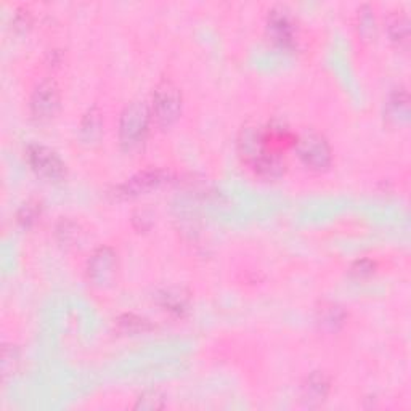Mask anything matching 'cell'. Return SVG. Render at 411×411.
I'll return each instance as SVG.
<instances>
[{
    "label": "cell",
    "instance_id": "6da1fadb",
    "mask_svg": "<svg viewBox=\"0 0 411 411\" xmlns=\"http://www.w3.org/2000/svg\"><path fill=\"white\" fill-rule=\"evenodd\" d=\"M238 148L246 164H250L261 177L277 179L285 172V161L278 151L268 148L265 135L259 127H246L241 132Z\"/></svg>",
    "mask_w": 411,
    "mask_h": 411
},
{
    "label": "cell",
    "instance_id": "7a4b0ae2",
    "mask_svg": "<svg viewBox=\"0 0 411 411\" xmlns=\"http://www.w3.org/2000/svg\"><path fill=\"white\" fill-rule=\"evenodd\" d=\"M294 148H296L299 159L307 169L322 172L331 166V146H329L328 140L315 130H304L301 135H297Z\"/></svg>",
    "mask_w": 411,
    "mask_h": 411
},
{
    "label": "cell",
    "instance_id": "3957f363",
    "mask_svg": "<svg viewBox=\"0 0 411 411\" xmlns=\"http://www.w3.org/2000/svg\"><path fill=\"white\" fill-rule=\"evenodd\" d=\"M182 111V94L177 85L169 79L161 80L153 94V110L151 114L159 127H169L179 119Z\"/></svg>",
    "mask_w": 411,
    "mask_h": 411
},
{
    "label": "cell",
    "instance_id": "277c9868",
    "mask_svg": "<svg viewBox=\"0 0 411 411\" xmlns=\"http://www.w3.org/2000/svg\"><path fill=\"white\" fill-rule=\"evenodd\" d=\"M150 111L143 103H132L127 106L121 118L119 137L121 143L127 148H134L143 141L146 132H148Z\"/></svg>",
    "mask_w": 411,
    "mask_h": 411
},
{
    "label": "cell",
    "instance_id": "5b68a950",
    "mask_svg": "<svg viewBox=\"0 0 411 411\" xmlns=\"http://www.w3.org/2000/svg\"><path fill=\"white\" fill-rule=\"evenodd\" d=\"M26 159L35 174L47 180H62L66 166L53 150L42 145H31L26 151Z\"/></svg>",
    "mask_w": 411,
    "mask_h": 411
},
{
    "label": "cell",
    "instance_id": "8992f818",
    "mask_svg": "<svg viewBox=\"0 0 411 411\" xmlns=\"http://www.w3.org/2000/svg\"><path fill=\"white\" fill-rule=\"evenodd\" d=\"M116 268H118V259L114 251L110 247H100L89 261V280H92L98 288L108 286L116 275Z\"/></svg>",
    "mask_w": 411,
    "mask_h": 411
},
{
    "label": "cell",
    "instance_id": "52a82bcc",
    "mask_svg": "<svg viewBox=\"0 0 411 411\" xmlns=\"http://www.w3.org/2000/svg\"><path fill=\"white\" fill-rule=\"evenodd\" d=\"M60 108V92L53 82L39 84L31 96V113L35 119H52Z\"/></svg>",
    "mask_w": 411,
    "mask_h": 411
},
{
    "label": "cell",
    "instance_id": "ba28073f",
    "mask_svg": "<svg viewBox=\"0 0 411 411\" xmlns=\"http://www.w3.org/2000/svg\"><path fill=\"white\" fill-rule=\"evenodd\" d=\"M164 182V174L161 170H143L140 174L130 177L123 185L118 186V195L124 198H132L143 195L146 191H151Z\"/></svg>",
    "mask_w": 411,
    "mask_h": 411
},
{
    "label": "cell",
    "instance_id": "9c48e42d",
    "mask_svg": "<svg viewBox=\"0 0 411 411\" xmlns=\"http://www.w3.org/2000/svg\"><path fill=\"white\" fill-rule=\"evenodd\" d=\"M268 29L273 39L281 45H292L296 39V24L285 8L273 10L268 18Z\"/></svg>",
    "mask_w": 411,
    "mask_h": 411
},
{
    "label": "cell",
    "instance_id": "30bf717a",
    "mask_svg": "<svg viewBox=\"0 0 411 411\" xmlns=\"http://www.w3.org/2000/svg\"><path fill=\"white\" fill-rule=\"evenodd\" d=\"M387 31H389L390 40L397 44L399 47H403V49L408 47L410 28H408V19L405 15L402 13L392 15L387 21Z\"/></svg>",
    "mask_w": 411,
    "mask_h": 411
},
{
    "label": "cell",
    "instance_id": "8fae6325",
    "mask_svg": "<svg viewBox=\"0 0 411 411\" xmlns=\"http://www.w3.org/2000/svg\"><path fill=\"white\" fill-rule=\"evenodd\" d=\"M329 392V381L322 373H313L304 384V395L308 402H322Z\"/></svg>",
    "mask_w": 411,
    "mask_h": 411
},
{
    "label": "cell",
    "instance_id": "7c38bea8",
    "mask_svg": "<svg viewBox=\"0 0 411 411\" xmlns=\"http://www.w3.org/2000/svg\"><path fill=\"white\" fill-rule=\"evenodd\" d=\"M80 132H82L85 140H94L95 137L100 135L101 132V118L100 113L96 110H90L87 114H85L82 127H80Z\"/></svg>",
    "mask_w": 411,
    "mask_h": 411
},
{
    "label": "cell",
    "instance_id": "4fadbf2b",
    "mask_svg": "<svg viewBox=\"0 0 411 411\" xmlns=\"http://www.w3.org/2000/svg\"><path fill=\"white\" fill-rule=\"evenodd\" d=\"M119 328L123 329L124 333L129 334H139V333H145L150 329V323L146 322L145 318L137 317V315H123L119 320Z\"/></svg>",
    "mask_w": 411,
    "mask_h": 411
},
{
    "label": "cell",
    "instance_id": "5bb4252c",
    "mask_svg": "<svg viewBox=\"0 0 411 411\" xmlns=\"http://www.w3.org/2000/svg\"><path fill=\"white\" fill-rule=\"evenodd\" d=\"M162 307H166V311L180 313L182 311H185L186 299L182 296L180 292L174 294V292L167 291L164 296H162Z\"/></svg>",
    "mask_w": 411,
    "mask_h": 411
},
{
    "label": "cell",
    "instance_id": "9a60e30c",
    "mask_svg": "<svg viewBox=\"0 0 411 411\" xmlns=\"http://www.w3.org/2000/svg\"><path fill=\"white\" fill-rule=\"evenodd\" d=\"M344 320V312L336 306H329L322 311V323L329 328H336Z\"/></svg>",
    "mask_w": 411,
    "mask_h": 411
},
{
    "label": "cell",
    "instance_id": "2e32d148",
    "mask_svg": "<svg viewBox=\"0 0 411 411\" xmlns=\"http://www.w3.org/2000/svg\"><path fill=\"white\" fill-rule=\"evenodd\" d=\"M57 233H58L60 240H62L63 243H71V241L76 240V238L79 236V227L73 222H68V220L64 222L63 220L58 225Z\"/></svg>",
    "mask_w": 411,
    "mask_h": 411
},
{
    "label": "cell",
    "instance_id": "e0dca14e",
    "mask_svg": "<svg viewBox=\"0 0 411 411\" xmlns=\"http://www.w3.org/2000/svg\"><path fill=\"white\" fill-rule=\"evenodd\" d=\"M161 397L156 392H146L141 395V397L137 400L135 408H143V410H153V408H161L164 407V403L161 402Z\"/></svg>",
    "mask_w": 411,
    "mask_h": 411
},
{
    "label": "cell",
    "instance_id": "ac0fdd59",
    "mask_svg": "<svg viewBox=\"0 0 411 411\" xmlns=\"http://www.w3.org/2000/svg\"><path fill=\"white\" fill-rule=\"evenodd\" d=\"M39 216V211L35 204H31V202H28V204H24L21 209L18 212V220L23 223V225H31V223L37 219Z\"/></svg>",
    "mask_w": 411,
    "mask_h": 411
},
{
    "label": "cell",
    "instance_id": "d6986e66",
    "mask_svg": "<svg viewBox=\"0 0 411 411\" xmlns=\"http://www.w3.org/2000/svg\"><path fill=\"white\" fill-rule=\"evenodd\" d=\"M352 273L357 278H365L369 277L374 273V262L368 261V259H363V261H358L353 263L352 267Z\"/></svg>",
    "mask_w": 411,
    "mask_h": 411
}]
</instances>
